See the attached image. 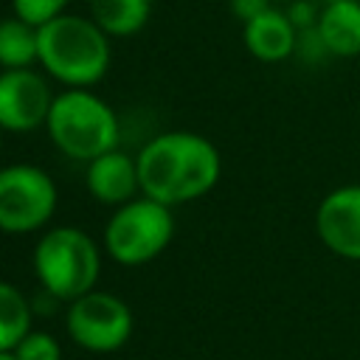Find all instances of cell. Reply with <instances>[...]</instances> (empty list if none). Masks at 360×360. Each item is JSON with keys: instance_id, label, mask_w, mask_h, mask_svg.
Wrapping results in <instances>:
<instances>
[{"instance_id": "1", "label": "cell", "mask_w": 360, "mask_h": 360, "mask_svg": "<svg viewBox=\"0 0 360 360\" xmlns=\"http://www.w3.org/2000/svg\"><path fill=\"white\" fill-rule=\"evenodd\" d=\"M141 194L163 205L191 202L208 194L222 172L217 146L197 132H163L138 152Z\"/></svg>"}, {"instance_id": "23", "label": "cell", "mask_w": 360, "mask_h": 360, "mask_svg": "<svg viewBox=\"0 0 360 360\" xmlns=\"http://www.w3.org/2000/svg\"><path fill=\"white\" fill-rule=\"evenodd\" d=\"M0 76H3V68H0Z\"/></svg>"}, {"instance_id": "13", "label": "cell", "mask_w": 360, "mask_h": 360, "mask_svg": "<svg viewBox=\"0 0 360 360\" xmlns=\"http://www.w3.org/2000/svg\"><path fill=\"white\" fill-rule=\"evenodd\" d=\"M152 14V0H90V20L112 39L138 34Z\"/></svg>"}, {"instance_id": "14", "label": "cell", "mask_w": 360, "mask_h": 360, "mask_svg": "<svg viewBox=\"0 0 360 360\" xmlns=\"http://www.w3.org/2000/svg\"><path fill=\"white\" fill-rule=\"evenodd\" d=\"M34 65H39V28L20 17L0 20V68L20 70Z\"/></svg>"}, {"instance_id": "24", "label": "cell", "mask_w": 360, "mask_h": 360, "mask_svg": "<svg viewBox=\"0 0 360 360\" xmlns=\"http://www.w3.org/2000/svg\"><path fill=\"white\" fill-rule=\"evenodd\" d=\"M270 3H278V0H270Z\"/></svg>"}, {"instance_id": "20", "label": "cell", "mask_w": 360, "mask_h": 360, "mask_svg": "<svg viewBox=\"0 0 360 360\" xmlns=\"http://www.w3.org/2000/svg\"><path fill=\"white\" fill-rule=\"evenodd\" d=\"M0 360H14V354L11 352H0Z\"/></svg>"}, {"instance_id": "15", "label": "cell", "mask_w": 360, "mask_h": 360, "mask_svg": "<svg viewBox=\"0 0 360 360\" xmlns=\"http://www.w3.org/2000/svg\"><path fill=\"white\" fill-rule=\"evenodd\" d=\"M31 301L20 287L0 281V352H14L17 343L31 332Z\"/></svg>"}, {"instance_id": "9", "label": "cell", "mask_w": 360, "mask_h": 360, "mask_svg": "<svg viewBox=\"0 0 360 360\" xmlns=\"http://www.w3.org/2000/svg\"><path fill=\"white\" fill-rule=\"evenodd\" d=\"M315 233L335 256L360 262V183L338 186L318 202Z\"/></svg>"}, {"instance_id": "4", "label": "cell", "mask_w": 360, "mask_h": 360, "mask_svg": "<svg viewBox=\"0 0 360 360\" xmlns=\"http://www.w3.org/2000/svg\"><path fill=\"white\" fill-rule=\"evenodd\" d=\"M45 129L53 146L73 160H96L118 149V118L112 107L84 87H68L53 98Z\"/></svg>"}, {"instance_id": "22", "label": "cell", "mask_w": 360, "mask_h": 360, "mask_svg": "<svg viewBox=\"0 0 360 360\" xmlns=\"http://www.w3.org/2000/svg\"><path fill=\"white\" fill-rule=\"evenodd\" d=\"M0 141H3V129H0Z\"/></svg>"}, {"instance_id": "19", "label": "cell", "mask_w": 360, "mask_h": 360, "mask_svg": "<svg viewBox=\"0 0 360 360\" xmlns=\"http://www.w3.org/2000/svg\"><path fill=\"white\" fill-rule=\"evenodd\" d=\"M273 3L270 0H231V11L242 20V25L248 22V20H253L256 14H262V11H267Z\"/></svg>"}, {"instance_id": "17", "label": "cell", "mask_w": 360, "mask_h": 360, "mask_svg": "<svg viewBox=\"0 0 360 360\" xmlns=\"http://www.w3.org/2000/svg\"><path fill=\"white\" fill-rule=\"evenodd\" d=\"M68 3L70 0H11V11H14V17L39 28V25L56 20L59 14H65Z\"/></svg>"}, {"instance_id": "10", "label": "cell", "mask_w": 360, "mask_h": 360, "mask_svg": "<svg viewBox=\"0 0 360 360\" xmlns=\"http://www.w3.org/2000/svg\"><path fill=\"white\" fill-rule=\"evenodd\" d=\"M84 183L87 191L104 202V205H124L129 200H135V194L141 191V180H138V160L129 158L121 149L104 152L96 160L87 163L84 172Z\"/></svg>"}, {"instance_id": "8", "label": "cell", "mask_w": 360, "mask_h": 360, "mask_svg": "<svg viewBox=\"0 0 360 360\" xmlns=\"http://www.w3.org/2000/svg\"><path fill=\"white\" fill-rule=\"evenodd\" d=\"M51 84L34 68L3 70L0 76V129L34 132L45 127L53 107Z\"/></svg>"}, {"instance_id": "7", "label": "cell", "mask_w": 360, "mask_h": 360, "mask_svg": "<svg viewBox=\"0 0 360 360\" xmlns=\"http://www.w3.org/2000/svg\"><path fill=\"white\" fill-rule=\"evenodd\" d=\"M132 309L112 292L90 290L68 304L65 329L70 340L87 352H118L132 335Z\"/></svg>"}, {"instance_id": "16", "label": "cell", "mask_w": 360, "mask_h": 360, "mask_svg": "<svg viewBox=\"0 0 360 360\" xmlns=\"http://www.w3.org/2000/svg\"><path fill=\"white\" fill-rule=\"evenodd\" d=\"M11 354L14 360H62V346L51 332L31 329Z\"/></svg>"}, {"instance_id": "5", "label": "cell", "mask_w": 360, "mask_h": 360, "mask_svg": "<svg viewBox=\"0 0 360 360\" xmlns=\"http://www.w3.org/2000/svg\"><path fill=\"white\" fill-rule=\"evenodd\" d=\"M174 236V217L172 208L149 200L135 197L112 211L104 225V250L112 262L124 267H138L158 259Z\"/></svg>"}, {"instance_id": "6", "label": "cell", "mask_w": 360, "mask_h": 360, "mask_svg": "<svg viewBox=\"0 0 360 360\" xmlns=\"http://www.w3.org/2000/svg\"><path fill=\"white\" fill-rule=\"evenodd\" d=\"M56 186L51 174L31 163L0 169V231L34 233L42 231L56 211Z\"/></svg>"}, {"instance_id": "11", "label": "cell", "mask_w": 360, "mask_h": 360, "mask_svg": "<svg viewBox=\"0 0 360 360\" xmlns=\"http://www.w3.org/2000/svg\"><path fill=\"white\" fill-rule=\"evenodd\" d=\"M242 42L259 62H284L295 53L298 31L290 22L287 11L270 6L242 25Z\"/></svg>"}, {"instance_id": "18", "label": "cell", "mask_w": 360, "mask_h": 360, "mask_svg": "<svg viewBox=\"0 0 360 360\" xmlns=\"http://www.w3.org/2000/svg\"><path fill=\"white\" fill-rule=\"evenodd\" d=\"M287 17L295 25V31H307V28H315L318 25L321 8H315L309 0H292L290 8H287Z\"/></svg>"}, {"instance_id": "12", "label": "cell", "mask_w": 360, "mask_h": 360, "mask_svg": "<svg viewBox=\"0 0 360 360\" xmlns=\"http://www.w3.org/2000/svg\"><path fill=\"white\" fill-rule=\"evenodd\" d=\"M329 56H360V0H329L318 17Z\"/></svg>"}, {"instance_id": "3", "label": "cell", "mask_w": 360, "mask_h": 360, "mask_svg": "<svg viewBox=\"0 0 360 360\" xmlns=\"http://www.w3.org/2000/svg\"><path fill=\"white\" fill-rule=\"evenodd\" d=\"M34 276L45 295L53 301H76L79 295L96 290L101 253L90 233L73 225L48 228L31 256Z\"/></svg>"}, {"instance_id": "21", "label": "cell", "mask_w": 360, "mask_h": 360, "mask_svg": "<svg viewBox=\"0 0 360 360\" xmlns=\"http://www.w3.org/2000/svg\"><path fill=\"white\" fill-rule=\"evenodd\" d=\"M357 127H360V110H357Z\"/></svg>"}, {"instance_id": "2", "label": "cell", "mask_w": 360, "mask_h": 360, "mask_svg": "<svg viewBox=\"0 0 360 360\" xmlns=\"http://www.w3.org/2000/svg\"><path fill=\"white\" fill-rule=\"evenodd\" d=\"M110 62V37L90 17L65 11L39 25V65L51 79L90 90L107 76Z\"/></svg>"}]
</instances>
